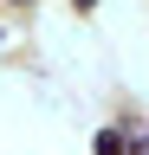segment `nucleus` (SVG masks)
Instances as JSON below:
<instances>
[{
	"label": "nucleus",
	"mask_w": 149,
	"mask_h": 155,
	"mask_svg": "<svg viewBox=\"0 0 149 155\" xmlns=\"http://www.w3.org/2000/svg\"><path fill=\"white\" fill-rule=\"evenodd\" d=\"M136 155H149V142H136Z\"/></svg>",
	"instance_id": "obj_2"
},
{
	"label": "nucleus",
	"mask_w": 149,
	"mask_h": 155,
	"mask_svg": "<svg viewBox=\"0 0 149 155\" xmlns=\"http://www.w3.org/2000/svg\"><path fill=\"white\" fill-rule=\"evenodd\" d=\"M97 155H130V142H123V129H97Z\"/></svg>",
	"instance_id": "obj_1"
},
{
	"label": "nucleus",
	"mask_w": 149,
	"mask_h": 155,
	"mask_svg": "<svg viewBox=\"0 0 149 155\" xmlns=\"http://www.w3.org/2000/svg\"><path fill=\"white\" fill-rule=\"evenodd\" d=\"M71 7H91V0H71Z\"/></svg>",
	"instance_id": "obj_3"
}]
</instances>
